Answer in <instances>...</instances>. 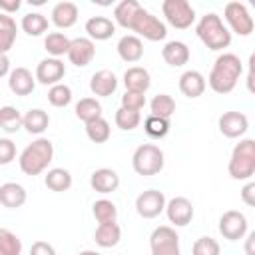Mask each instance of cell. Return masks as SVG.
Listing matches in <instances>:
<instances>
[{"label":"cell","mask_w":255,"mask_h":255,"mask_svg":"<svg viewBox=\"0 0 255 255\" xmlns=\"http://www.w3.org/2000/svg\"><path fill=\"white\" fill-rule=\"evenodd\" d=\"M114 24H120L126 30H131L137 34V38H145L149 42H159L167 36L165 24L153 16L149 10L141 8L135 0H122L114 8Z\"/></svg>","instance_id":"6da1fadb"},{"label":"cell","mask_w":255,"mask_h":255,"mask_svg":"<svg viewBox=\"0 0 255 255\" xmlns=\"http://www.w3.org/2000/svg\"><path fill=\"white\" fill-rule=\"evenodd\" d=\"M243 74V62L237 54L233 52H223L215 58L213 68L209 72V78L205 84H209V88L215 94H229L235 90L237 80Z\"/></svg>","instance_id":"7a4b0ae2"},{"label":"cell","mask_w":255,"mask_h":255,"mask_svg":"<svg viewBox=\"0 0 255 255\" xmlns=\"http://www.w3.org/2000/svg\"><path fill=\"white\" fill-rule=\"evenodd\" d=\"M52 159H54V143L48 137H38L22 149L18 163L26 175H40L42 171L48 169Z\"/></svg>","instance_id":"3957f363"},{"label":"cell","mask_w":255,"mask_h":255,"mask_svg":"<svg viewBox=\"0 0 255 255\" xmlns=\"http://www.w3.org/2000/svg\"><path fill=\"white\" fill-rule=\"evenodd\" d=\"M195 34L205 44V48H209L213 52L225 50L231 44V32L223 24L221 16H217L215 12H207L205 16L199 18V22L195 26Z\"/></svg>","instance_id":"277c9868"},{"label":"cell","mask_w":255,"mask_h":255,"mask_svg":"<svg viewBox=\"0 0 255 255\" xmlns=\"http://www.w3.org/2000/svg\"><path fill=\"white\" fill-rule=\"evenodd\" d=\"M227 169L237 181H245L255 175V139L245 137L233 147Z\"/></svg>","instance_id":"5b68a950"},{"label":"cell","mask_w":255,"mask_h":255,"mask_svg":"<svg viewBox=\"0 0 255 255\" xmlns=\"http://www.w3.org/2000/svg\"><path fill=\"white\" fill-rule=\"evenodd\" d=\"M163 163H165V155L163 151L153 145V143H141L133 155H131V165H133V171L137 175H143V177H151V175H157L161 169H163Z\"/></svg>","instance_id":"8992f818"},{"label":"cell","mask_w":255,"mask_h":255,"mask_svg":"<svg viewBox=\"0 0 255 255\" xmlns=\"http://www.w3.org/2000/svg\"><path fill=\"white\" fill-rule=\"evenodd\" d=\"M161 12L167 24L177 30H185L195 22V10L187 0H163Z\"/></svg>","instance_id":"52a82bcc"},{"label":"cell","mask_w":255,"mask_h":255,"mask_svg":"<svg viewBox=\"0 0 255 255\" xmlns=\"http://www.w3.org/2000/svg\"><path fill=\"white\" fill-rule=\"evenodd\" d=\"M151 255H181L179 251V235L169 225H159L149 235Z\"/></svg>","instance_id":"ba28073f"},{"label":"cell","mask_w":255,"mask_h":255,"mask_svg":"<svg viewBox=\"0 0 255 255\" xmlns=\"http://www.w3.org/2000/svg\"><path fill=\"white\" fill-rule=\"evenodd\" d=\"M223 18L229 24V28L239 36H249L255 28L253 16L249 14V10L243 2H227L225 10H223Z\"/></svg>","instance_id":"9c48e42d"},{"label":"cell","mask_w":255,"mask_h":255,"mask_svg":"<svg viewBox=\"0 0 255 255\" xmlns=\"http://www.w3.org/2000/svg\"><path fill=\"white\" fill-rule=\"evenodd\" d=\"M165 195L159 189H145L135 197V211L143 219H153L165 209Z\"/></svg>","instance_id":"30bf717a"},{"label":"cell","mask_w":255,"mask_h":255,"mask_svg":"<svg viewBox=\"0 0 255 255\" xmlns=\"http://www.w3.org/2000/svg\"><path fill=\"white\" fill-rule=\"evenodd\" d=\"M219 233L227 241H239L247 233V217L237 209H229L219 217Z\"/></svg>","instance_id":"8fae6325"},{"label":"cell","mask_w":255,"mask_h":255,"mask_svg":"<svg viewBox=\"0 0 255 255\" xmlns=\"http://www.w3.org/2000/svg\"><path fill=\"white\" fill-rule=\"evenodd\" d=\"M165 215L169 219V223H173L175 227H185L191 223L193 219V203L187 199V197H173L165 203Z\"/></svg>","instance_id":"7c38bea8"},{"label":"cell","mask_w":255,"mask_h":255,"mask_svg":"<svg viewBox=\"0 0 255 255\" xmlns=\"http://www.w3.org/2000/svg\"><path fill=\"white\" fill-rule=\"evenodd\" d=\"M66 76V66L60 58H44L40 60V64L36 66V82L44 84V86H56L60 84V80Z\"/></svg>","instance_id":"4fadbf2b"},{"label":"cell","mask_w":255,"mask_h":255,"mask_svg":"<svg viewBox=\"0 0 255 255\" xmlns=\"http://www.w3.org/2000/svg\"><path fill=\"white\" fill-rule=\"evenodd\" d=\"M217 126L225 137L235 139V137H241L249 129V120L243 112H225L219 116Z\"/></svg>","instance_id":"5bb4252c"},{"label":"cell","mask_w":255,"mask_h":255,"mask_svg":"<svg viewBox=\"0 0 255 255\" xmlns=\"http://www.w3.org/2000/svg\"><path fill=\"white\" fill-rule=\"evenodd\" d=\"M68 60H70V64H74V66H78V68H84V66H88L92 60H94V56H96V44L90 40V38H74V40H70V50H68Z\"/></svg>","instance_id":"9a60e30c"},{"label":"cell","mask_w":255,"mask_h":255,"mask_svg":"<svg viewBox=\"0 0 255 255\" xmlns=\"http://www.w3.org/2000/svg\"><path fill=\"white\" fill-rule=\"evenodd\" d=\"M8 88L14 96H30L36 88V78L28 68H14L8 74Z\"/></svg>","instance_id":"2e32d148"},{"label":"cell","mask_w":255,"mask_h":255,"mask_svg":"<svg viewBox=\"0 0 255 255\" xmlns=\"http://www.w3.org/2000/svg\"><path fill=\"white\" fill-rule=\"evenodd\" d=\"M90 185L94 191H98L102 195L114 193L120 187V175L112 167H100L90 175Z\"/></svg>","instance_id":"e0dca14e"},{"label":"cell","mask_w":255,"mask_h":255,"mask_svg":"<svg viewBox=\"0 0 255 255\" xmlns=\"http://www.w3.org/2000/svg\"><path fill=\"white\" fill-rule=\"evenodd\" d=\"M118 88V78L112 70H98L90 78V90L96 98H108L116 92Z\"/></svg>","instance_id":"ac0fdd59"},{"label":"cell","mask_w":255,"mask_h":255,"mask_svg":"<svg viewBox=\"0 0 255 255\" xmlns=\"http://www.w3.org/2000/svg\"><path fill=\"white\" fill-rule=\"evenodd\" d=\"M118 56L128 62V64H133V62H139L141 56H143V42L135 36V34H126L118 40Z\"/></svg>","instance_id":"d6986e66"},{"label":"cell","mask_w":255,"mask_h":255,"mask_svg":"<svg viewBox=\"0 0 255 255\" xmlns=\"http://www.w3.org/2000/svg\"><path fill=\"white\" fill-rule=\"evenodd\" d=\"M205 88H207L205 78H203V74L197 72V70H185V72L179 76V90H181L183 96H187V98H191V100L203 96Z\"/></svg>","instance_id":"ffe728a7"},{"label":"cell","mask_w":255,"mask_h":255,"mask_svg":"<svg viewBox=\"0 0 255 255\" xmlns=\"http://www.w3.org/2000/svg\"><path fill=\"white\" fill-rule=\"evenodd\" d=\"M78 14H80V10H78V6L74 4V2H68V0H64V2H58L54 8H52V24L56 26V28H62V30H66V28H72L76 22H78Z\"/></svg>","instance_id":"44dd1931"},{"label":"cell","mask_w":255,"mask_h":255,"mask_svg":"<svg viewBox=\"0 0 255 255\" xmlns=\"http://www.w3.org/2000/svg\"><path fill=\"white\" fill-rule=\"evenodd\" d=\"M124 86L128 92H139L145 94L151 86V76L145 68L141 66H131L124 72Z\"/></svg>","instance_id":"7402d4cb"},{"label":"cell","mask_w":255,"mask_h":255,"mask_svg":"<svg viewBox=\"0 0 255 255\" xmlns=\"http://www.w3.org/2000/svg\"><path fill=\"white\" fill-rule=\"evenodd\" d=\"M161 58L171 68H181L189 62V48L181 40H171L161 48Z\"/></svg>","instance_id":"603a6c76"},{"label":"cell","mask_w":255,"mask_h":255,"mask_svg":"<svg viewBox=\"0 0 255 255\" xmlns=\"http://www.w3.org/2000/svg\"><path fill=\"white\" fill-rule=\"evenodd\" d=\"M86 32H88V38L94 42V40H108L116 34V24L108 18V16H92L88 18L86 22Z\"/></svg>","instance_id":"cb8c5ba5"},{"label":"cell","mask_w":255,"mask_h":255,"mask_svg":"<svg viewBox=\"0 0 255 255\" xmlns=\"http://www.w3.org/2000/svg\"><path fill=\"white\" fill-rule=\"evenodd\" d=\"M26 189L16 181H6L0 185V203L8 209H18L26 203Z\"/></svg>","instance_id":"d4e9b609"},{"label":"cell","mask_w":255,"mask_h":255,"mask_svg":"<svg viewBox=\"0 0 255 255\" xmlns=\"http://www.w3.org/2000/svg\"><path fill=\"white\" fill-rule=\"evenodd\" d=\"M48 126H50V116L42 108H32L22 116V128L28 133L40 135V133H44L48 129Z\"/></svg>","instance_id":"484cf974"},{"label":"cell","mask_w":255,"mask_h":255,"mask_svg":"<svg viewBox=\"0 0 255 255\" xmlns=\"http://www.w3.org/2000/svg\"><path fill=\"white\" fill-rule=\"evenodd\" d=\"M122 239V229L118 223H100L96 227V233H94V241L96 245L108 249V247H116Z\"/></svg>","instance_id":"4316f807"},{"label":"cell","mask_w":255,"mask_h":255,"mask_svg":"<svg viewBox=\"0 0 255 255\" xmlns=\"http://www.w3.org/2000/svg\"><path fill=\"white\" fill-rule=\"evenodd\" d=\"M16 34H18V26L16 20L8 14L0 12V54H8L16 42Z\"/></svg>","instance_id":"83f0119b"},{"label":"cell","mask_w":255,"mask_h":255,"mask_svg":"<svg viewBox=\"0 0 255 255\" xmlns=\"http://www.w3.org/2000/svg\"><path fill=\"white\" fill-rule=\"evenodd\" d=\"M44 183L50 191H68L72 187V173L64 167H52L48 169Z\"/></svg>","instance_id":"f1b7e54d"},{"label":"cell","mask_w":255,"mask_h":255,"mask_svg":"<svg viewBox=\"0 0 255 255\" xmlns=\"http://www.w3.org/2000/svg\"><path fill=\"white\" fill-rule=\"evenodd\" d=\"M74 112H76V118L78 120H82L84 124H88V122H94V120L102 118V104L96 98H82L76 104Z\"/></svg>","instance_id":"f546056e"},{"label":"cell","mask_w":255,"mask_h":255,"mask_svg":"<svg viewBox=\"0 0 255 255\" xmlns=\"http://www.w3.org/2000/svg\"><path fill=\"white\" fill-rule=\"evenodd\" d=\"M44 48L50 54V58H60V56L68 54V50H70V38L64 32H50L44 38Z\"/></svg>","instance_id":"4dcf8cb0"},{"label":"cell","mask_w":255,"mask_h":255,"mask_svg":"<svg viewBox=\"0 0 255 255\" xmlns=\"http://www.w3.org/2000/svg\"><path fill=\"white\" fill-rule=\"evenodd\" d=\"M20 28L28 34V36H42L48 30V18L40 12H28L22 16Z\"/></svg>","instance_id":"1f68e13d"},{"label":"cell","mask_w":255,"mask_h":255,"mask_svg":"<svg viewBox=\"0 0 255 255\" xmlns=\"http://www.w3.org/2000/svg\"><path fill=\"white\" fill-rule=\"evenodd\" d=\"M149 110H151L149 116H157V118L169 120L173 116V112H175V100L169 94H157L149 102Z\"/></svg>","instance_id":"d6a6232c"},{"label":"cell","mask_w":255,"mask_h":255,"mask_svg":"<svg viewBox=\"0 0 255 255\" xmlns=\"http://www.w3.org/2000/svg\"><path fill=\"white\" fill-rule=\"evenodd\" d=\"M92 213H94L98 225L100 223H116V219H118V207L110 199H98V201H94Z\"/></svg>","instance_id":"836d02e7"},{"label":"cell","mask_w":255,"mask_h":255,"mask_svg":"<svg viewBox=\"0 0 255 255\" xmlns=\"http://www.w3.org/2000/svg\"><path fill=\"white\" fill-rule=\"evenodd\" d=\"M22 128V114L14 106H2L0 108V129L6 133H16Z\"/></svg>","instance_id":"e575fe53"},{"label":"cell","mask_w":255,"mask_h":255,"mask_svg":"<svg viewBox=\"0 0 255 255\" xmlns=\"http://www.w3.org/2000/svg\"><path fill=\"white\" fill-rule=\"evenodd\" d=\"M86 135L94 143H106L110 139V135H112V128H110L108 120L98 118V120L86 124Z\"/></svg>","instance_id":"d590c367"},{"label":"cell","mask_w":255,"mask_h":255,"mask_svg":"<svg viewBox=\"0 0 255 255\" xmlns=\"http://www.w3.org/2000/svg\"><path fill=\"white\" fill-rule=\"evenodd\" d=\"M48 102L54 106V108H66L70 102H72V88L66 86V84H56V86H50L48 90Z\"/></svg>","instance_id":"8d00e7d4"},{"label":"cell","mask_w":255,"mask_h":255,"mask_svg":"<svg viewBox=\"0 0 255 255\" xmlns=\"http://www.w3.org/2000/svg\"><path fill=\"white\" fill-rule=\"evenodd\" d=\"M143 129L149 137H165L167 131H169V120H163V118H157V116H147L145 122H143Z\"/></svg>","instance_id":"74e56055"},{"label":"cell","mask_w":255,"mask_h":255,"mask_svg":"<svg viewBox=\"0 0 255 255\" xmlns=\"http://www.w3.org/2000/svg\"><path fill=\"white\" fill-rule=\"evenodd\" d=\"M0 251L6 255H20L22 253L20 237L10 229H0Z\"/></svg>","instance_id":"f35d334b"},{"label":"cell","mask_w":255,"mask_h":255,"mask_svg":"<svg viewBox=\"0 0 255 255\" xmlns=\"http://www.w3.org/2000/svg\"><path fill=\"white\" fill-rule=\"evenodd\" d=\"M116 126L120 128V129H124V131H131V129H135L137 126H139V122H141V116H139V112H131V110H124V108H120L118 112H116Z\"/></svg>","instance_id":"ab89813d"},{"label":"cell","mask_w":255,"mask_h":255,"mask_svg":"<svg viewBox=\"0 0 255 255\" xmlns=\"http://www.w3.org/2000/svg\"><path fill=\"white\" fill-rule=\"evenodd\" d=\"M221 247L213 237H199L193 247H191V255H219Z\"/></svg>","instance_id":"60d3db41"},{"label":"cell","mask_w":255,"mask_h":255,"mask_svg":"<svg viewBox=\"0 0 255 255\" xmlns=\"http://www.w3.org/2000/svg\"><path fill=\"white\" fill-rule=\"evenodd\" d=\"M143 106H145V94H139V92H124V96H122V106L120 108H124V110H131V112H139V110H143Z\"/></svg>","instance_id":"b9f144b4"},{"label":"cell","mask_w":255,"mask_h":255,"mask_svg":"<svg viewBox=\"0 0 255 255\" xmlns=\"http://www.w3.org/2000/svg\"><path fill=\"white\" fill-rule=\"evenodd\" d=\"M16 159V143L8 137H0V165H8Z\"/></svg>","instance_id":"7bdbcfd3"},{"label":"cell","mask_w":255,"mask_h":255,"mask_svg":"<svg viewBox=\"0 0 255 255\" xmlns=\"http://www.w3.org/2000/svg\"><path fill=\"white\" fill-rule=\"evenodd\" d=\"M30 255H56V249L48 241H34L30 247Z\"/></svg>","instance_id":"ee69618b"},{"label":"cell","mask_w":255,"mask_h":255,"mask_svg":"<svg viewBox=\"0 0 255 255\" xmlns=\"http://www.w3.org/2000/svg\"><path fill=\"white\" fill-rule=\"evenodd\" d=\"M241 199H243V203L249 205V207L255 205V183H253V181H249V183L241 189Z\"/></svg>","instance_id":"f6af8a7d"},{"label":"cell","mask_w":255,"mask_h":255,"mask_svg":"<svg viewBox=\"0 0 255 255\" xmlns=\"http://www.w3.org/2000/svg\"><path fill=\"white\" fill-rule=\"evenodd\" d=\"M20 6H22L20 0H0V12L2 14H8V16L14 14V12H18Z\"/></svg>","instance_id":"bcb514c9"},{"label":"cell","mask_w":255,"mask_h":255,"mask_svg":"<svg viewBox=\"0 0 255 255\" xmlns=\"http://www.w3.org/2000/svg\"><path fill=\"white\" fill-rule=\"evenodd\" d=\"M10 74V60L6 54H0V78Z\"/></svg>","instance_id":"7dc6e473"},{"label":"cell","mask_w":255,"mask_h":255,"mask_svg":"<svg viewBox=\"0 0 255 255\" xmlns=\"http://www.w3.org/2000/svg\"><path fill=\"white\" fill-rule=\"evenodd\" d=\"M253 241H255V233H249V235H247V245H245L247 255H255V253H253Z\"/></svg>","instance_id":"c3c4849f"},{"label":"cell","mask_w":255,"mask_h":255,"mask_svg":"<svg viewBox=\"0 0 255 255\" xmlns=\"http://www.w3.org/2000/svg\"><path fill=\"white\" fill-rule=\"evenodd\" d=\"M78 255H102V253H98V251H92V249H86V251H80Z\"/></svg>","instance_id":"681fc988"},{"label":"cell","mask_w":255,"mask_h":255,"mask_svg":"<svg viewBox=\"0 0 255 255\" xmlns=\"http://www.w3.org/2000/svg\"><path fill=\"white\" fill-rule=\"evenodd\" d=\"M0 255H6V253H2V251H0Z\"/></svg>","instance_id":"f907efd6"}]
</instances>
